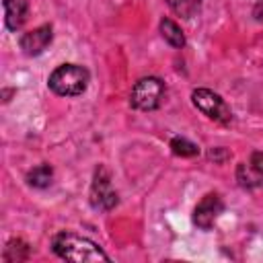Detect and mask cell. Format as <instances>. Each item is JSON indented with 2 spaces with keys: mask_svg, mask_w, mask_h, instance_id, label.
Here are the masks:
<instances>
[{
  "mask_svg": "<svg viewBox=\"0 0 263 263\" xmlns=\"http://www.w3.org/2000/svg\"><path fill=\"white\" fill-rule=\"evenodd\" d=\"M53 253L66 261L90 263V261H109V255L92 240L78 236L74 232H60L53 236Z\"/></svg>",
  "mask_w": 263,
  "mask_h": 263,
  "instance_id": "6da1fadb",
  "label": "cell"
},
{
  "mask_svg": "<svg viewBox=\"0 0 263 263\" xmlns=\"http://www.w3.org/2000/svg\"><path fill=\"white\" fill-rule=\"evenodd\" d=\"M49 88L60 97H76L82 95L88 86V70L78 64L58 66L49 74Z\"/></svg>",
  "mask_w": 263,
  "mask_h": 263,
  "instance_id": "7a4b0ae2",
  "label": "cell"
},
{
  "mask_svg": "<svg viewBox=\"0 0 263 263\" xmlns=\"http://www.w3.org/2000/svg\"><path fill=\"white\" fill-rule=\"evenodd\" d=\"M162 97H164L162 80L148 76V78H142L136 82V86L132 88V95H129V103H132V107H136L140 111H152L160 105Z\"/></svg>",
  "mask_w": 263,
  "mask_h": 263,
  "instance_id": "3957f363",
  "label": "cell"
},
{
  "mask_svg": "<svg viewBox=\"0 0 263 263\" xmlns=\"http://www.w3.org/2000/svg\"><path fill=\"white\" fill-rule=\"evenodd\" d=\"M191 101L210 119L220 121V123H228L230 121V109H228V105L216 92H212L208 88H195L191 92Z\"/></svg>",
  "mask_w": 263,
  "mask_h": 263,
  "instance_id": "277c9868",
  "label": "cell"
},
{
  "mask_svg": "<svg viewBox=\"0 0 263 263\" xmlns=\"http://www.w3.org/2000/svg\"><path fill=\"white\" fill-rule=\"evenodd\" d=\"M90 203L95 210H101V212H109L117 205V193L111 185L109 173L103 166L97 168L95 173V179L90 185Z\"/></svg>",
  "mask_w": 263,
  "mask_h": 263,
  "instance_id": "5b68a950",
  "label": "cell"
},
{
  "mask_svg": "<svg viewBox=\"0 0 263 263\" xmlns=\"http://www.w3.org/2000/svg\"><path fill=\"white\" fill-rule=\"evenodd\" d=\"M224 210V203L220 199L218 193H208L197 205H195V212H193V222L201 228V230H210L214 226V222L218 220V216L222 214Z\"/></svg>",
  "mask_w": 263,
  "mask_h": 263,
  "instance_id": "8992f818",
  "label": "cell"
},
{
  "mask_svg": "<svg viewBox=\"0 0 263 263\" xmlns=\"http://www.w3.org/2000/svg\"><path fill=\"white\" fill-rule=\"evenodd\" d=\"M51 37H53L51 27L49 25H41V27H37L33 31L23 33L21 39H18V45H21L25 55H39L51 43Z\"/></svg>",
  "mask_w": 263,
  "mask_h": 263,
  "instance_id": "52a82bcc",
  "label": "cell"
},
{
  "mask_svg": "<svg viewBox=\"0 0 263 263\" xmlns=\"http://www.w3.org/2000/svg\"><path fill=\"white\" fill-rule=\"evenodd\" d=\"M2 8H4L6 29L8 31L21 29L23 23L27 21V10H29L27 0H2Z\"/></svg>",
  "mask_w": 263,
  "mask_h": 263,
  "instance_id": "ba28073f",
  "label": "cell"
},
{
  "mask_svg": "<svg viewBox=\"0 0 263 263\" xmlns=\"http://www.w3.org/2000/svg\"><path fill=\"white\" fill-rule=\"evenodd\" d=\"M236 179L247 189H253V187H261L263 185V173H259L257 168H253L251 164H245V162H240L236 166Z\"/></svg>",
  "mask_w": 263,
  "mask_h": 263,
  "instance_id": "9c48e42d",
  "label": "cell"
},
{
  "mask_svg": "<svg viewBox=\"0 0 263 263\" xmlns=\"http://www.w3.org/2000/svg\"><path fill=\"white\" fill-rule=\"evenodd\" d=\"M160 35L164 37L166 43H171L173 47H183L185 45V35L181 31V27L171 21V18H162L160 21Z\"/></svg>",
  "mask_w": 263,
  "mask_h": 263,
  "instance_id": "30bf717a",
  "label": "cell"
},
{
  "mask_svg": "<svg viewBox=\"0 0 263 263\" xmlns=\"http://www.w3.org/2000/svg\"><path fill=\"white\" fill-rule=\"evenodd\" d=\"M166 4L181 18H193L201 10V0H166Z\"/></svg>",
  "mask_w": 263,
  "mask_h": 263,
  "instance_id": "8fae6325",
  "label": "cell"
},
{
  "mask_svg": "<svg viewBox=\"0 0 263 263\" xmlns=\"http://www.w3.org/2000/svg\"><path fill=\"white\" fill-rule=\"evenodd\" d=\"M51 179H53V171H51L49 164H39V166L31 168V171L27 173L29 185H31V187H37V189L47 187V185L51 183Z\"/></svg>",
  "mask_w": 263,
  "mask_h": 263,
  "instance_id": "7c38bea8",
  "label": "cell"
},
{
  "mask_svg": "<svg viewBox=\"0 0 263 263\" xmlns=\"http://www.w3.org/2000/svg\"><path fill=\"white\" fill-rule=\"evenodd\" d=\"M29 257V247L27 242L23 240H10L6 245V251H4V261L6 263H16V261H25Z\"/></svg>",
  "mask_w": 263,
  "mask_h": 263,
  "instance_id": "4fadbf2b",
  "label": "cell"
},
{
  "mask_svg": "<svg viewBox=\"0 0 263 263\" xmlns=\"http://www.w3.org/2000/svg\"><path fill=\"white\" fill-rule=\"evenodd\" d=\"M171 150H173V154H177V156H195L197 152H199V148H197V144H193V142H189L187 138H173L171 140Z\"/></svg>",
  "mask_w": 263,
  "mask_h": 263,
  "instance_id": "5bb4252c",
  "label": "cell"
},
{
  "mask_svg": "<svg viewBox=\"0 0 263 263\" xmlns=\"http://www.w3.org/2000/svg\"><path fill=\"white\" fill-rule=\"evenodd\" d=\"M249 164H251L253 168H257L259 173H263V152H253Z\"/></svg>",
  "mask_w": 263,
  "mask_h": 263,
  "instance_id": "9a60e30c",
  "label": "cell"
},
{
  "mask_svg": "<svg viewBox=\"0 0 263 263\" xmlns=\"http://www.w3.org/2000/svg\"><path fill=\"white\" fill-rule=\"evenodd\" d=\"M210 158H214L216 162H222L224 158H228V152L226 150H222V148H214V150H210V154H208Z\"/></svg>",
  "mask_w": 263,
  "mask_h": 263,
  "instance_id": "2e32d148",
  "label": "cell"
},
{
  "mask_svg": "<svg viewBox=\"0 0 263 263\" xmlns=\"http://www.w3.org/2000/svg\"><path fill=\"white\" fill-rule=\"evenodd\" d=\"M255 16H257L259 21H263V0H261V2L255 6Z\"/></svg>",
  "mask_w": 263,
  "mask_h": 263,
  "instance_id": "e0dca14e",
  "label": "cell"
}]
</instances>
